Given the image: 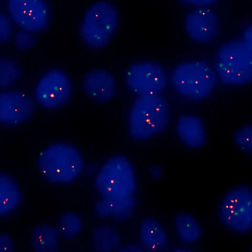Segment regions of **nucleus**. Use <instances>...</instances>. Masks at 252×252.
<instances>
[{
    "mask_svg": "<svg viewBox=\"0 0 252 252\" xmlns=\"http://www.w3.org/2000/svg\"><path fill=\"white\" fill-rule=\"evenodd\" d=\"M82 228L83 223L81 218L74 213L67 212L60 216L57 229L63 237L74 238L81 232Z\"/></svg>",
    "mask_w": 252,
    "mask_h": 252,
    "instance_id": "21",
    "label": "nucleus"
},
{
    "mask_svg": "<svg viewBox=\"0 0 252 252\" xmlns=\"http://www.w3.org/2000/svg\"><path fill=\"white\" fill-rule=\"evenodd\" d=\"M185 29L194 41L208 43L219 34L220 20L217 13L209 7H196L186 16Z\"/></svg>",
    "mask_w": 252,
    "mask_h": 252,
    "instance_id": "11",
    "label": "nucleus"
},
{
    "mask_svg": "<svg viewBox=\"0 0 252 252\" xmlns=\"http://www.w3.org/2000/svg\"><path fill=\"white\" fill-rule=\"evenodd\" d=\"M119 20V13L113 3L107 1L93 3L85 11L81 24L83 41L94 49L105 46L115 32Z\"/></svg>",
    "mask_w": 252,
    "mask_h": 252,
    "instance_id": "4",
    "label": "nucleus"
},
{
    "mask_svg": "<svg viewBox=\"0 0 252 252\" xmlns=\"http://www.w3.org/2000/svg\"><path fill=\"white\" fill-rule=\"evenodd\" d=\"M172 252H195L191 250H177L175 251H173Z\"/></svg>",
    "mask_w": 252,
    "mask_h": 252,
    "instance_id": "31",
    "label": "nucleus"
},
{
    "mask_svg": "<svg viewBox=\"0 0 252 252\" xmlns=\"http://www.w3.org/2000/svg\"><path fill=\"white\" fill-rule=\"evenodd\" d=\"M36 42V37L33 32L20 29L15 33L14 44L20 50L30 49L35 45Z\"/></svg>",
    "mask_w": 252,
    "mask_h": 252,
    "instance_id": "24",
    "label": "nucleus"
},
{
    "mask_svg": "<svg viewBox=\"0 0 252 252\" xmlns=\"http://www.w3.org/2000/svg\"><path fill=\"white\" fill-rule=\"evenodd\" d=\"M249 252H252V248L250 249Z\"/></svg>",
    "mask_w": 252,
    "mask_h": 252,
    "instance_id": "32",
    "label": "nucleus"
},
{
    "mask_svg": "<svg viewBox=\"0 0 252 252\" xmlns=\"http://www.w3.org/2000/svg\"><path fill=\"white\" fill-rule=\"evenodd\" d=\"M72 86L67 75L62 70L53 68L39 79L35 88V98L43 107L57 109L68 102Z\"/></svg>",
    "mask_w": 252,
    "mask_h": 252,
    "instance_id": "9",
    "label": "nucleus"
},
{
    "mask_svg": "<svg viewBox=\"0 0 252 252\" xmlns=\"http://www.w3.org/2000/svg\"><path fill=\"white\" fill-rule=\"evenodd\" d=\"M220 221L230 231L245 233L252 230V189L240 186L228 191L219 208Z\"/></svg>",
    "mask_w": 252,
    "mask_h": 252,
    "instance_id": "7",
    "label": "nucleus"
},
{
    "mask_svg": "<svg viewBox=\"0 0 252 252\" xmlns=\"http://www.w3.org/2000/svg\"><path fill=\"white\" fill-rule=\"evenodd\" d=\"M14 244L9 235L1 234L0 235V252H13Z\"/></svg>",
    "mask_w": 252,
    "mask_h": 252,
    "instance_id": "26",
    "label": "nucleus"
},
{
    "mask_svg": "<svg viewBox=\"0 0 252 252\" xmlns=\"http://www.w3.org/2000/svg\"><path fill=\"white\" fill-rule=\"evenodd\" d=\"M94 248L98 252H116L121 246V238L116 228L109 225H100L93 232Z\"/></svg>",
    "mask_w": 252,
    "mask_h": 252,
    "instance_id": "19",
    "label": "nucleus"
},
{
    "mask_svg": "<svg viewBox=\"0 0 252 252\" xmlns=\"http://www.w3.org/2000/svg\"><path fill=\"white\" fill-rule=\"evenodd\" d=\"M233 140L242 151L252 155V125L243 126L235 130Z\"/></svg>",
    "mask_w": 252,
    "mask_h": 252,
    "instance_id": "23",
    "label": "nucleus"
},
{
    "mask_svg": "<svg viewBox=\"0 0 252 252\" xmlns=\"http://www.w3.org/2000/svg\"><path fill=\"white\" fill-rule=\"evenodd\" d=\"M151 173L154 178H159L161 175V170L158 167H153L151 169Z\"/></svg>",
    "mask_w": 252,
    "mask_h": 252,
    "instance_id": "30",
    "label": "nucleus"
},
{
    "mask_svg": "<svg viewBox=\"0 0 252 252\" xmlns=\"http://www.w3.org/2000/svg\"><path fill=\"white\" fill-rule=\"evenodd\" d=\"M170 114L168 102L160 94L139 96L130 110V135L137 140L152 137L167 128Z\"/></svg>",
    "mask_w": 252,
    "mask_h": 252,
    "instance_id": "1",
    "label": "nucleus"
},
{
    "mask_svg": "<svg viewBox=\"0 0 252 252\" xmlns=\"http://www.w3.org/2000/svg\"><path fill=\"white\" fill-rule=\"evenodd\" d=\"M174 222L179 238L185 243H194L201 238V226L193 216L185 212L180 213L175 217Z\"/></svg>",
    "mask_w": 252,
    "mask_h": 252,
    "instance_id": "20",
    "label": "nucleus"
},
{
    "mask_svg": "<svg viewBox=\"0 0 252 252\" xmlns=\"http://www.w3.org/2000/svg\"><path fill=\"white\" fill-rule=\"evenodd\" d=\"M20 70L17 63L10 59H0V88L6 89L17 82Z\"/></svg>",
    "mask_w": 252,
    "mask_h": 252,
    "instance_id": "22",
    "label": "nucleus"
},
{
    "mask_svg": "<svg viewBox=\"0 0 252 252\" xmlns=\"http://www.w3.org/2000/svg\"><path fill=\"white\" fill-rule=\"evenodd\" d=\"M136 200L133 196L125 198H102L94 206V212L101 218L124 220L135 212Z\"/></svg>",
    "mask_w": 252,
    "mask_h": 252,
    "instance_id": "14",
    "label": "nucleus"
},
{
    "mask_svg": "<svg viewBox=\"0 0 252 252\" xmlns=\"http://www.w3.org/2000/svg\"><path fill=\"white\" fill-rule=\"evenodd\" d=\"M218 79L228 85H242L252 81V55L242 41L220 45L216 58Z\"/></svg>",
    "mask_w": 252,
    "mask_h": 252,
    "instance_id": "5",
    "label": "nucleus"
},
{
    "mask_svg": "<svg viewBox=\"0 0 252 252\" xmlns=\"http://www.w3.org/2000/svg\"><path fill=\"white\" fill-rule=\"evenodd\" d=\"M60 233L51 225L40 224L33 228L31 234V244L35 252L56 251Z\"/></svg>",
    "mask_w": 252,
    "mask_h": 252,
    "instance_id": "17",
    "label": "nucleus"
},
{
    "mask_svg": "<svg viewBox=\"0 0 252 252\" xmlns=\"http://www.w3.org/2000/svg\"><path fill=\"white\" fill-rule=\"evenodd\" d=\"M125 80L128 88L139 96L160 94L166 89L168 77L159 63L151 61L135 62L126 70Z\"/></svg>",
    "mask_w": 252,
    "mask_h": 252,
    "instance_id": "8",
    "label": "nucleus"
},
{
    "mask_svg": "<svg viewBox=\"0 0 252 252\" xmlns=\"http://www.w3.org/2000/svg\"><path fill=\"white\" fill-rule=\"evenodd\" d=\"M242 42L252 55V23L244 29Z\"/></svg>",
    "mask_w": 252,
    "mask_h": 252,
    "instance_id": "27",
    "label": "nucleus"
},
{
    "mask_svg": "<svg viewBox=\"0 0 252 252\" xmlns=\"http://www.w3.org/2000/svg\"><path fill=\"white\" fill-rule=\"evenodd\" d=\"M176 131L178 136L189 147L199 148L207 140L206 132L200 118L191 115H183L178 119Z\"/></svg>",
    "mask_w": 252,
    "mask_h": 252,
    "instance_id": "15",
    "label": "nucleus"
},
{
    "mask_svg": "<svg viewBox=\"0 0 252 252\" xmlns=\"http://www.w3.org/2000/svg\"><path fill=\"white\" fill-rule=\"evenodd\" d=\"M139 240L141 245L151 252H161L167 249L168 236L161 224L153 218L145 219L140 227Z\"/></svg>",
    "mask_w": 252,
    "mask_h": 252,
    "instance_id": "16",
    "label": "nucleus"
},
{
    "mask_svg": "<svg viewBox=\"0 0 252 252\" xmlns=\"http://www.w3.org/2000/svg\"><path fill=\"white\" fill-rule=\"evenodd\" d=\"M181 2L200 7H207L208 5L216 2L217 1L216 0H182Z\"/></svg>",
    "mask_w": 252,
    "mask_h": 252,
    "instance_id": "28",
    "label": "nucleus"
},
{
    "mask_svg": "<svg viewBox=\"0 0 252 252\" xmlns=\"http://www.w3.org/2000/svg\"><path fill=\"white\" fill-rule=\"evenodd\" d=\"M12 26L10 18L5 13H0V43L9 40L12 35Z\"/></svg>",
    "mask_w": 252,
    "mask_h": 252,
    "instance_id": "25",
    "label": "nucleus"
},
{
    "mask_svg": "<svg viewBox=\"0 0 252 252\" xmlns=\"http://www.w3.org/2000/svg\"><path fill=\"white\" fill-rule=\"evenodd\" d=\"M218 77L216 70L203 60L180 63L173 70V88L183 96L193 100L208 97L215 90Z\"/></svg>",
    "mask_w": 252,
    "mask_h": 252,
    "instance_id": "2",
    "label": "nucleus"
},
{
    "mask_svg": "<svg viewBox=\"0 0 252 252\" xmlns=\"http://www.w3.org/2000/svg\"><path fill=\"white\" fill-rule=\"evenodd\" d=\"M37 163L42 176L52 184L72 183L84 168L80 153L74 147L63 143L47 147L39 154Z\"/></svg>",
    "mask_w": 252,
    "mask_h": 252,
    "instance_id": "3",
    "label": "nucleus"
},
{
    "mask_svg": "<svg viewBox=\"0 0 252 252\" xmlns=\"http://www.w3.org/2000/svg\"><path fill=\"white\" fill-rule=\"evenodd\" d=\"M95 185L102 198L133 196L136 184L131 163L123 156L111 158L100 169Z\"/></svg>",
    "mask_w": 252,
    "mask_h": 252,
    "instance_id": "6",
    "label": "nucleus"
},
{
    "mask_svg": "<svg viewBox=\"0 0 252 252\" xmlns=\"http://www.w3.org/2000/svg\"><path fill=\"white\" fill-rule=\"evenodd\" d=\"M118 252H146L145 249L138 245H130L126 247Z\"/></svg>",
    "mask_w": 252,
    "mask_h": 252,
    "instance_id": "29",
    "label": "nucleus"
},
{
    "mask_svg": "<svg viewBox=\"0 0 252 252\" xmlns=\"http://www.w3.org/2000/svg\"><path fill=\"white\" fill-rule=\"evenodd\" d=\"M83 88L92 99L100 102L107 101L112 99L116 93V79L106 69H94L85 75Z\"/></svg>",
    "mask_w": 252,
    "mask_h": 252,
    "instance_id": "13",
    "label": "nucleus"
},
{
    "mask_svg": "<svg viewBox=\"0 0 252 252\" xmlns=\"http://www.w3.org/2000/svg\"><path fill=\"white\" fill-rule=\"evenodd\" d=\"M33 100L19 91H6L0 94V122L17 125L25 122L32 115Z\"/></svg>",
    "mask_w": 252,
    "mask_h": 252,
    "instance_id": "12",
    "label": "nucleus"
},
{
    "mask_svg": "<svg viewBox=\"0 0 252 252\" xmlns=\"http://www.w3.org/2000/svg\"><path fill=\"white\" fill-rule=\"evenodd\" d=\"M7 9L21 29L37 32L48 25L49 7L43 0H10Z\"/></svg>",
    "mask_w": 252,
    "mask_h": 252,
    "instance_id": "10",
    "label": "nucleus"
},
{
    "mask_svg": "<svg viewBox=\"0 0 252 252\" xmlns=\"http://www.w3.org/2000/svg\"><path fill=\"white\" fill-rule=\"evenodd\" d=\"M21 194L14 180L4 173L0 175V215L10 214L20 203Z\"/></svg>",
    "mask_w": 252,
    "mask_h": 252,
    "instance_id": "18",
    "label": "nucleus"
}]
</instances>
